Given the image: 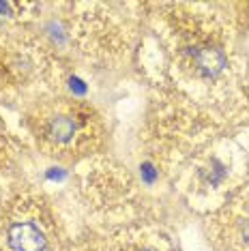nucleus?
<instances>
[{
  "instance_id": "obj_1",
  "label": "nucleus",
  "mask_w": 249,
  "mask_h": 251,
  "mask_svg": "<svg viewBox=\"0 0 249 251\" xmlns=\"http://www.w3.org/2000/svg\"><path fill=\"white\" fill-rule=\"evenodd\" d=\"M9 245L13 251H43L45 249V236L37 226L20 221L13 224L7 232Z\"/></svg>"
},
{
  "instance_id": "obj_4",
  "label": "nucleus",
  "mask_w": 249,
  "mask_h": 251,
  "mask_svg": "<svg viewBox=\"0 0 249 251\" xmlns=\"http://www.w3.org/2000/svg\"><path fill=\"white\" fill-rule=\"evenodd\" d=\"M243 238H245V243L249 245V221H247V226H245V230H243Z\"/></svg>"
},
{
  "instance_id": "obj_2",
  "label": "nucleus",
  "mask_w": 249,
  "mask_h": 251,
  "mask_svg": "<svg viewBox=\"0 0 249 251\" xmlns=\"http://www.w3.org/2000/svg\"><path fill=\"white\" fill-rule=\"evenodd\" d=\"M194 60H196V69L200 71L202 75H206V77L217 75V73L224 69V65H225V56L222 54V50L211 48V45L198 50Z\"/></svg>"
},
{
  "instance_id": "obj_3",
  "label": "nucleus",
  "mask_w": 249,
  "mask_h": 251,
  "mask_svg": "<svg viewBox=\"0 0 249 251\" xmlns=\"http://www.w3.org/2000/svg\"><path fill=\"white\" fill-rule=\"evenodd\" d=\"M48 135L52 140L60 142V144H65V142H69L75 135V123L69 116H56L48 125Z\"/></svg>"
}]
</instances>
